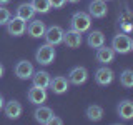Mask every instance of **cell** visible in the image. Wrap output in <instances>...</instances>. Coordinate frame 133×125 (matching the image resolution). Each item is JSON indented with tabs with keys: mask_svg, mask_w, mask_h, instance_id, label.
Here are the masks:
<instances>
[{
	"mask_svg": "<svg viewBox=\"0 0 133 125\" xmlns=\"http://www.w3.org/2000/svg\"><path fill=\"white\" fill-rule=\"evenodd\" d=\"M30 5L33 7V10L38 12V14H48L52 5H50V0H30Z\"/></svg>",
	"mask_w": 133,
	"mask_h": 125,
	"instance_id": "cell-22",
	"label": "cell"
},
{
	"mask_svg": "<svg viewBox=\"0 0 133 125\" xmlns=\"http://www.w3.org/2000/svg\"><path fill=\"white\" fill-rule=\"evenodd\" d=\"M115 78V73L113 70H110L108 67H102V68H98L97 72H95V80H97L98 85H110L111 82H113Z\"/></svg>",
	"mask_w": 133,
	"mask_h": 125,
	"instance_id": "cell-15",
	"label": "cell"
},
{
	"mask_svg": "<svg viewBox=\"0 0 133 125\" xmlns=\"http://www.w3.org/2000/svg\"><path fill=\"white\" fill-rule=\"evenodd\" d=\"M27 98H28L30 103H33V105H40V103H43L45 100H47V90L33 85L32 89L27 92Z\"/></svg>",
	"mask_w": 133,
	"mask_h": 125,
	"instance_id": "cell-13",
	"label": "cell"
},
{
	"mask_svg": "<svg viewBox=\"0 0 133 125\" xmlns=\"http://www.w3.org/2000/svg\"><path fill=\"white\" fill-rule=\"evenodd\" d=\"M55 115L53 114V110L50 107H45V105H38V108H37L35 112H33V117H35V120L38 123H43V125H48V122H50V118Z\"/></svg>",
	"mask_w": 133,
	"mask_h": 125,
	"instance_id": "cell-16",
	"label": "cell"
},
{
	"mask_svg": "<svg viewBox=\"0 0 133 125\" xmlns=\"http://www.w3.org/2000/svg\"><path fill=\"white\" fill-rule=\"evenodd\" d=\"M103 2H108V0H103Z\"/></svg>",
	"mask_w": 133,
	"mask_h": 125,
	"instance_id": "cell-32",
	"label": "cell"
},
{
	"mask_svg": "<svg viewBox=\"0 0 133 125\" xmlns=\"http://www.w3.org/2000/svg\"><path fill=\"white\" fill-rule=\"evenodd\" d=\"M55 48H53V45H40L38 48H37L35 52V60L38 62L40 65H50L53 60H55Z\"/></svg>",
	"mask_w": 133,
	"mask_h": 125,
	"instance_id": "cell-3",
	"label": "cell"
},
{
	"mask_svg": "<svg viewBox=\"0 0 133 125\" xmlns=\"http://www.w3.org/2000/svg\"><path fill=\"white\" fill-rule=\"evenodd\" d=\"M50 73L45 72V70H38V72H33L32 75V82L35 87H40V89H48V83H50Z\"/></svg>",
	"mask_w": 133,
	"mask_h": 125,
	"instance_id": "cell-17",
	"label": "cell"
},
{
	"mask_svg": "<svg viewBox=\"0 0 133 125\" xmlns=\"http://www.w3.org/2000/svg\"><path fill=\"white\" fill-rule=\"evenodd\" d=\"M70 27H72V30H77L80 33L90 30L91 17L88 14H85V12H77V14H73L72 20H70Z\"/></svg>",
	"mask_w": 133,
	"mask_h": 125,
	"instance_id": "cell-2",
	"label": "cell"
},
{
	"mask_svg": "<svg viewBox=\"0 0 133 125\" xmlns=\"http://www.w3.org/2000/svg\"><path fill=\"white\" fill-rule=\"evenodd\" d=\"M22 110H23V107L18 100H10V102H7L5 105H3V112H5V115L10 120H17L22 115Z\"/></svg>",
	"mask_w": 133,
	"mask_h": 125,
	"instance_id": "cell-14",
	"label": "cell"
},
{
	"mask_svg": "<svg viewBox=\"0 0 133 125\" xmlns=\"http://www.w3.org/2000/svg\"><path fill=\"white\" fill-rule=\"evenodd\" d=\"M10 17H12V14L7 10V8L0 7V25H5L8 20H10Z\"/></svg>",
	"mask_w": 133,
	"mask_h": 125,
	"instance_id": "cell-24",
	"label": "cell"
},
{
	"mask_svg": "<svg viewBox=\"0 0 133 125\" xmlns=\"http://www.w3.org/2000/svg\"><path fill=\"white\" fill-rule=\"evenodd\" d=\"M87 80H88V70L85 67H73L68 73V82L73 83V85H83Z\"/></svg>",
	"mask_w": 133,
	"mask_h": 125,
	"instance_id": "cell-7",
	"label": "cell"
},
{
	"mask_svg": "<svg viewBox=\"0 0 133 125\" xmlns=\"http://www.w3.org/2000/svg\"><path fill=\"white\" fill-rule=\"evenodd\" d=\"M25 30H27V33L32 37V39H40V37H43L45 30H47V25L42 22V20L32 18L30 23H28V27L25 28Z\"/></svg>",
	"mask_w": 133,
	"mask_h": 125,
	"instance_id": "cell-12",
	"label": "cell"
},
{
	"mask_svg": "<svg viewBox=\"0 0 133 125\" xmlns=\"http://www.w3.org/2000/svg\"><path fill=\"white\" fill-rule=\"evenodd\" d=\"M35 14H37V12L33 10V7L30 5V2H28V3H20L18 8H17V17L22 18V20H25V22H30L33 17H35Z\"/></svg>",
	"mask_w": 133,
	"mask_h": 125,
	"instance_id": "cell-18",
	"label": "cell"
},
{
	"mask_svg": "<svg viewBox=\"0 0 133 125\" xmlns=\"http://www.w3.org/2000/svg\"><path fill=\"white\" fill-rule=\"evenodd\" d=\"M66 2H70V3H77L78 0H66Z\"/></svg>",
	"mask_w": 133,
	"mask_h": 125,
	"instance_id": "cell-31",
	"label": "cell"
},
{
	"mask_svg": "<svg viewBox=\"0 0 133 125\" xmlns=\"http://www.w3.org/2000/svg\"><path fill=\"white\" fill-rule=\"evenodd\" d=\"M115 50L111 48V47H107L105 43L102 45V47H98L97 48V62L98 64H102V65H108V64H111V62L115 60Z\"/></svg>",
	"mask_w": 133,
	"mask_h": 125,
	"instance_id": "cell-8",
	"label": "cell"
},
{
	"mask_svg": "<svg viewBox=\"0 0 133 125\" xmlns=\"http://www.w3.org/2000/svg\"><path fill=\"white\" fill-rule=\"evenodd\" d=\"M82 42H83L82 33L70 28L68 32H65V33H63V42H62V43H65L68 48H78V47L82 45Z\"/></svg>",
	"mask_w": 133,
	"mask_h": 125,
	"instance_id": "cell-11",
	"label": "cell"
},
{
	"mask_svg": "<svg viewBox=\"0 0 133 125\" xmlns=\"http://www.w3.org/2000/svg\"><path fill=\"white\" fill-rule=\"evenodd\" d=\"M10 0H0V5H3V3H8Z\"/></svg>",
	"mask_w": 133,
	"mask_h": 125,
	"instance_id": "cell-30",
	"label": "cell"
},
{
	"mask_svg": "<svg viewBox=\"0 0 133 125\" xmlns=\"http://www.w3.org/2000/svg\"><path fill=\"white\" fill-rule=\"evenodd\" d=\"M120 83L125 89H131L133 87V70H130V68L123 70L122 75H120Z\"/></svg>",
	"mask_w": 133,
	"mask_h": 125,
	"instance_id": "cell-23",
	"label": "cell"
},
{
	"mask_svg": "<svg viewBox=\"0 0 133 125\" xmlns=\"http://www.w3.org/2000/svg\"><path fill=\"white\" fill-rule=\"evenodd\" d=\"M48 87L52 89L53 93L63 95V93H66V90L70 89V82H68V78H66V77H63V75H57V77L50 78Z\"/></svg>",
	"mask_w": 133,
	"mask_h": 125,
	"instance_id": "cell-6",
	"label": "cell"
},
{
	"mask_svg": "<svg viewBox=\"0 0 133 125\" xmlns=\"http://www.w3.org/2000/svg\"><path fill=\"white\" fill-rule=\"evenodd\" d=\"M108 14V7H107V2L103 0H93L88 7V15L93 17V18H103Z\"/></svg>",
	"mask_w": 133,
	"mask_h": 125,
	"instance_id": "cell-10",
	"label": "cell"
},
{
	"mask_svg": "<svg viewBox=\"0 0 133 125\" xmlns=\"http://www.w3.org/2000/svg\"><path fill=\"white\" fill-rule=\"evenodd\" d=\"M111 48L115 50V53H130L133 50V40L127 33H118L111 40Z\"/></svg>",
	"mask_w": 133,
	"mask_h": 125,
	"instance_id": "cell-1",
	"label": "cell"
},
{
	"mask_svg": "<svg viewBox=\"0 0 133 125\" xmlns=\"http://www.w3.org/2000/svg\"><path fill=\"white\" fill-rule=\"evenodd\" d=\"M3 105H5V100H3V97H2V95H0V110H2V108H3Z\"/></svg>",
	"mask_w": 133,
	"mask_h": 125,
	"instance_id": "cell-28",
	"label": "cell"
},
{
	"mask_svg": "<svg viewBox=\"0 0 133 125\" xmlns=\"http://www.w3.org/2000/svg\"><path fill=\"white\" fill-rule=\"evenodd\" d=\"M2 75H3V65L0 64V78H2Z\"/></svg>",
	"mask_w": 133,
	"mask_h": 125,
	"instance_id": "cell-29",
	"label": "cell"
},
{
	"mask_svg": "<svg viewBox=\"0 0 133 125\" xmlns=\"http://www.w3.org/2000/svg\"><path fill=\"white\" fill-rule=\"evenodd\" d=\"M66 3V0H50V5L52 8H62Z\"/></svg>",
	"mask_w": 133,
	"mask_h": 125,
	"instance_id": "cell-25",
	"label": "cell"
},
{
	"mask_svg": "<svg viewBox=\"0 0 133 125\" xmlns=\"http://www.w3.org/2000/svg\"><path fill=\"white\" fill-rule=\"evenodd\" d=\"M63 33L65 32L60 25H52V27H47L43 37H45V42H47L48 45L57 47V45H60L62 42H63Z\"/></svg>",
	"mask_w": 133,
	"mask_h": 125,
	"instance_id": "cell-4",
	"label": "cell"
},
{
	"mask_svg": "<svg viewBox=\"0 0 133 125\" xmlns=\"http://www.w3.org/2000/svg\"><path fill=\"white\" fill-rule=\"evenodd\" d=\"M62 123H63V120L58 118L57 115H53L52 118H50V122H48V125H62Z\"/></svg>",
	"mask_w": 133,
	"mask_h": 125,
	"instance_id": "cell-26",
	"label": "cell"
},
{
	"mask_svg": "<svg viewBox=\"0 0 133 125\" xmlns=\"http://www.w3.org/2000/svg\"><path fill=\"white\" fill-rule=\"evenodd\" d=\"M33 72H35V70H33V65L28 60H20L18 64L15 65V75L20 80H28V78H32Z\"/></svg>",
	"mask_w": 133,
	"mask_h": 125,
	"instance_id": "cell-9",
	"label": "cell"
},
{
	"mask_svg": "<svg viewBox=\"0 0 133 125\" xmlns=\"http://www.w3.org/2000/svg\"><path fill=\"white\" fill-rule=\"evenodd\" d=\"M87 43H88L90 48H98L102 47L103 43H105V35H103V32L100 30H93L88 33V39H87Z\"/></svg>",
	"mask_w": 133,
	"mask_h": 125,
	"instance_id": "cell-19",
	"label": "cell"
},
{
	"mask_svg": "<svg viewBox=\"0 0 133 125\" xmlns=\"http://www.w3.org/2000/svg\"><path fill=\"white\" fill-rule=\"evenodd\" d=\"M123 30H125V32H130V30H131V25H130V23H123Z\"/></svg>",
	"mask_w": 133,
	"mask_h": 125,
	"instance_id": "cell-27",
	"label": "cell"
},
{
	"mask_svg": "<svg viewBox=\"0 0 133 125\" xmlns=\"http://www.w3.org/2000/svg\"><path fill=\"white\" fill-rule=\"evenodd\" d=\"M116 112H118L120 118L123 120H131L133 118V103L130 100H123V102H120L118 108H116Z\"/></svg>",
	"mask_w": 133,
	"mask_h": 125,
	"instance_id": "cell-20",
	"label": "cell"
},
{
	"mask_svg": "<svg viewBox=\"0 0 133 125\" xmlns=\"http://www.w3.org/2000/svg\"><path fill=\"white\" fill-rule=\"evenodd\" d=\"M87 118L90 122H100L103 118V108L100 105H90L87 108Z\"/></svg>",
	"mask_w": 133,
	"mask_h": 125,
	"instance_id": "cell-21",
	"label": "cell"
},
{
	"mask_svg": "<svg viewBox=\"0 0 133 125\" xmlns=\"http://www.w3.org/2000/svg\"><path fill=\"white\" fill-rule=\"evenodd\" d=\"M7 25V32H8V35H12V37H20V35H23L25 33V28H27V22L22 18H18V17H14L12 18L10 17V20L5 23Z\"/></svg>",
	"mask_w": 133,
	"mask_h": 125,
	"instance_id": "cell-5",
	"label": "cell"
}]
</instances>
